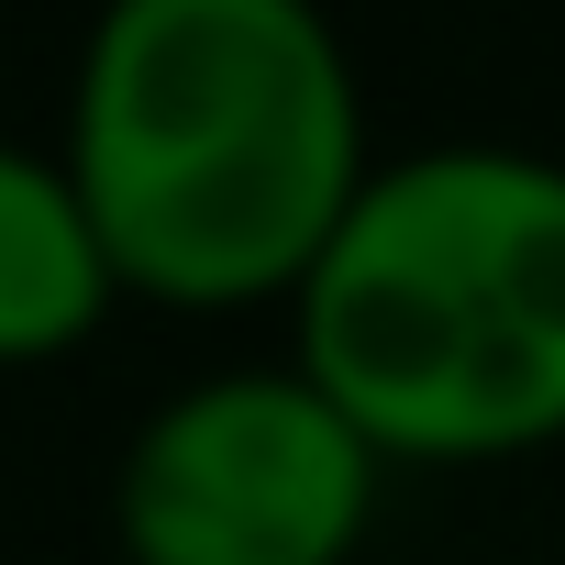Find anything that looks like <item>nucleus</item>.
Here are the masks:
<instances>
[{
	"instance_id": "f257e3e1",
	"label": "nucleus",
	"mask_w": 565,
	"mask_h": 565,
	"mask_svg": "<svg viewBox=\"0 0 565 565\" xmlns=\"http://www.w3.org/2000/svg\"><path fill=\"white\" fill-rule=\"evenodd\" d=\"M56 156L156 311L300 300L377 178L322 0H100Z\"/></svg>"
},
{
	"instance_id": "f03ea898",
	"label": "nucleus",
	"mask_w": 565,
	"mask_h": 565,
	"mask_svg": "<svg viewBox=\"0 0 565 565\" xmlns=\"http://www.w3.org/2000/svg\"><path fill=\"white\" fill-rule=\"evenodd\" d=\"M289 366L388 466H510L565 444V156H388L289 300Z\"/></svg>"
},
{
	"instance_id": "7ed1b4c3",
	"label": "nucleus",
	"mask_w": 565,
	"mask_h": 565,
	"mask_svg": "<svg viewBox=\"0 0 565 565\" xmlns=\"http://www.w3.org/2000/svg\"><path fill=\"white\" fill-rule=\"evenodd\" d=\"M388 455L277 355L167 388L111 466L122 565H355Z\"/></svg>"
},
{
	"instance_id": "20e7f679",
	"label": "nucleus",
	"mask_w": 565,
	"mask_h": 565,
	"mask_svg": "<svg viewBox=\"0 0 565 565\" xmlns=\"http://www.w3.org/2000/svg\"><path fill=\"white\" fill-rule=\"evenodd\" d=\"M122 300V266L67 178V156H34L0 134V377L78 355Z\"/></svg>"
}]
</instances>
